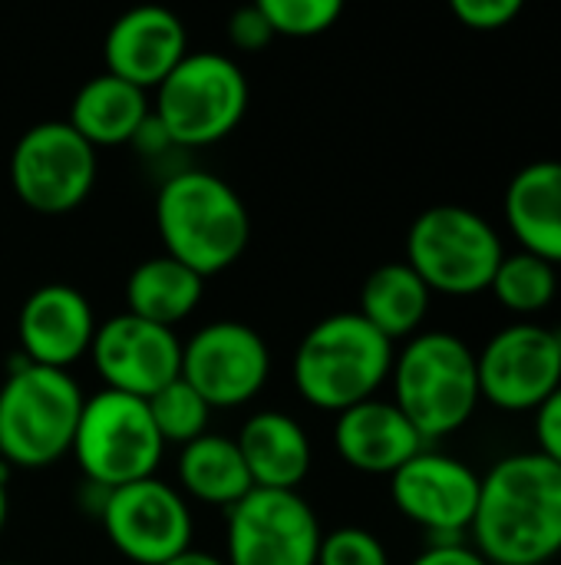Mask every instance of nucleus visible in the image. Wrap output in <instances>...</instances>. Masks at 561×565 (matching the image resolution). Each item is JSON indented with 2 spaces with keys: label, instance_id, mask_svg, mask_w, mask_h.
<instances>
[{
  "label": "nucleus",
  "instance_id": "f8f14e48",
  "mask_svg": "<svg viewBox=\"0 0 561 565\" xmlns=\"http://www.w3.org/2000/svg\"><path fill=\"white\" fill-rule=\"evenodd\" d=\"M479 394L499 411H539L561 387V331L539 321L499 328L476 354Z\"/></svg>",
  "mask_w": 561,
  "mask_h": 565
},
{
  "label": "nucleus",
  "instance_id": "f3484780",
  "mask_svg": "<svg viewBox=\"0 0 561 565\" xmlns=\"http://www.w3.org/2000/svg\"><path fill=\"white\" fill-rule=\"evenodd\" d=\"M188 30L179 13L165 7H132L116 17L103 40L106 73L139 86L159 89V83L185 60Z\"/></svg>",
  "mask_w": 561,
  "mask_h": 565
},
{
  "label": "nucleus",
  "instance_id": "1a4fd4ad",
  "mask_svg": "<svg viewBox=\"0 0 561 565\" xmlns=\"http://www.w3.org/2000/svg\"><path fill=\"white\" fill-rule=\"evenodd\" d=\"M96 172V149L66 119L33 122L10 152V185L36 215L76 212L89 199Z\"/></svg>",
  "mask_w": 561,
  "mask_h": 565
},
{
  "label": "nucleus",
  "instance_id": "c9c22d12",
  "mask_svg": "<svg viewBox=\"0 0 561 565\" xmlns=\"http://www.w3.org/2000/svg\"><path fill=\"white\" fill-rule=\"evenodd\" d=\"M0 565H23V563H0Z\"/></svg>",
  "mask_w": 561,
  "mask_h": 565
},
{
  "label": "nucleus",
  "instance_id": "72a5a7b5",
  "mask_svg": "<svg viewBox=\"0 0 561 565\" xmlns=\"http://www.w3.org/2000/svg\"><path fill=\"white\" fill-rule=\"evenodd\" d=\"M165 565H225V559H222V556H215V553H205V550H188V553H182V556L169 559Z\"/></svg>",
  "mask_w": 561,
  "mask_h": 565
},
{
  "label": "nucleus",
  "instance_id": "39448f33",
  "mask_svg": "<svg viewBox=\"0 0 561 565\" xmlns=\"http://www.w3.org/2000/svg\"><path fill=\"white\" fill-rule=\"evenodd\" d=\"M83 404L69 371L17 361L0 384V460L43 470L69 457Z\"/></svg>",
  "mask_w": 561,
  "mask_h": 565
},
{
  "label": "nucleus",
  "instance_id": "20e7f679",
  "mask_svg": "<svg viewBox=\"0 0 561 565\" xmlns=\"http://www.w3.org/2000/svg\"><path fill=\"white\" fill-rule=\"evenodd\" d=\"M393 404L430 440L463 430L483 394L476 351L453 331H420L393 358Z\"/></svg>",
  "mask_w": 561,
  "mask_h": 565
},
{
  "label": "nucleus",
  "instance_id": "c756f323",
  "mask_svg": "<svg viewBox=\"0 0 561 565\" xmlns=\"http://www.w3.org/2000/svg\"><path fill=\"white\" fill-rule=\"evenodd\" d=\"M271 40H274V33H271V26H268V20H265L258 3L241 7V10H235L228 17V43H231V50H238V53H261Z\"/></svg>",
  "mask_w": 561,
  "mask_h": 565
},
{
  "label": "nucleus",
  "instance_id": "6e6552de",
  "mask_svg": "<svg viewBox=\"0 0 561 565\" xmlns=\"http://www.w3.org/2000/svg\"><path fill=\"white\" fill-rule=\"evenodd\" d=\"M162 454L165 444L145 401L106 387L86 397L69 450L86 483L119 490L149 480L159 473Z\"/></svg>",
  "mask_w": 561,
  "mask_h": 565
},
{
  "label": "nucleus",
  "instance_id": "c85d7f7f",
  "mask_svg": "<svg viewBox=\"0 0 561 565\" xmlns=\"http://www.w3.org/2000/svg\"><path fill=\"white\" fill-rule=\"evenodd\" d=\"M522 13V0H453V17L470 30H503Z\"/></svg>",
  "mask_w": 561,
  "mask_h": 565
},
{
  "label": "nucleus",
  "instance_id": "4be33fe9",
  "mask_svg": "<svg viewBox=\"0 0 561 565\" xmlns=\"http://www.w3.org/2000/svg\"><path fill=\"white\" fill-rule=\"evenodd\" d=\"M175 480L185 500L222 507V510H231L238 500H245L255 490L235 437L225 434H205L179 447Z\"/></svg>",
  "mask_w": 561,
  "mask_h": 565
},
{
  "label": "nucleus",
  "instance_id": "a211bd4d",
  "mask_svg": "<svg viewBox=\"0 0 561 565\" xmlns=\"http://www.w3.org/2000/svg\"><path fill=\"white\" fill-rule=\"evenodd\" d=\"M427 440L403 417L393 401L370 397L357 407H347L334 420V450L337 457L374 477H393L407 460H413Z\"/></svg>",
  "mask_w": 561,
  "mask_h": 565
},
{
  "label": "nucleus",
  "instance_id": "7c9ffc66",
  "mask_svg": "<svg viewBox=\"0 0 561 565\" xmlns=\"http://www.w3.org/2000/svg\"><path fill=\"white\" fill-rule=\"evenodd\" d=\"M536 444L542 457L561 467V387L536 411Z\"/></svg>",
  "mask_w": 561,
  "mask_h": 565
},
{
  "label": "nucleus",
  "instance_id": "f03ea898",
  "mask_svg": "<svg viewBox=\"0 0 561 565\" xmlns=\"http://www.w3.org/2000/svg\"><path fill=\"white\" fill-rule=\"evenodd\" d=\"M162 255L202 278L228 271L251 242V215L231 182L208 169L185 166L162 179L155 195Z\"/></svg>",
  "mask_w": 561,
  "mask_h": 565
},
{
  "label": "nucleus",
  "instance_id": "7ed1b4c3",
  "mask_svg": "<svg viewBox=\"0 0 561 565\" xmlns=\"http://www.w3.org/2000/svg\"><path fill=\"white\" fill-rule=\"evenodd\" d=\"M397 348L357 311H337L321 318L298 344L291 377L304 404L344 414L357 407L390 381Z\"/></svg>",
  "mask_w": 561,
  "mask_h": 565
},
{
  "label": "nucleus",
  "instance_id": "b1692460",
  "mask_svg": "<svg viewBox=\"0 0 561 565\" xmlns=\"http://www.w3.org/2000/svg\"><path fill=\"white\" fill-rule=\"evenodd\" d=\"M430 298L433 291L407 262H387L364 278L357 315L397 344L420 334V324L430 311Z\"/></svg>",
  "mask_w": 561,
  "mask_h": 565
},
{
  "label": "nucleus",
  "instance_id": "cd10ccee",
  "mask_svg": "<svg viewBox=\"0 0 561 565\" xmlns=\"http://www.w3.org/2000/svg\"><path fill=\"white\" fill-rule=\"evenodd\" d=\"M317 565H390V556L370 530L337 526L321 536Z\"/></svg>",
  "mask_w": 561,
  "mask_h": 565
},
{
  "label": "nucleus",
  "instance_id": "423d86ee",
  "mask_svg": "<svg viewBox=\"0 0 561 565\" xmlns=\"http://www.w3.org/2000/svg\"><path fill=\"white\" fill-rule=\"evenodd\" d=\"M248 76L241 63L215 50H188L155 89V119L182 152L228 139L248 113Z\"/></svg>",
  "mask_w": 561,
  "mask_h": 565
},
{
  "label": "nucleus",
  "instance_id": "9b49d317",
  "mask_svg": "<svg viewBox=\"0 0 561 565\" xmlns=\"http://www.w3.org/2000/svg\"><path fill=\"white\" fill-rule=\"evenodd\" d=\"M96 520L112 550L132 565H165L188 553L195 536L188 500L159 477L109 490Z\"/></svg>",
  "mask_w": 561,
  "mask_h": 565
},
{
  "label": "nucleus",
  "instance_id": "2eb2a0df",
  "mask_svg": "<svg viewBox=\"0 0 561 565\" xmlns=\"http://www.w3.org/2000/svg\"><path fill=\"white\" fill-rule=\"evenodd\" d=\"M89 361L106 391L149 401L182 377V341L172 328L122 311L96 328Z\"/></svg>",
  "mask_w": 561,
  "mask_h": 565
},
{
  "label": "nucleus",
  "instance_id": "ddd939ff",
  "mask_svg": "<svg viewBox=\"0 0 561 565\" xmlns=\"http://www.w3.org/2000/svg\"><path fill=\"white\" fill-rule=\"evenodd\" d=\"M271 377V348L245 321H208L182 341V381L212 411H235L255 401Z\"/></svg>",
  "mask_w": 561,
  "mask_h": 565
},
{
  "label": "nucleus",
  "instance_id": "f704fd0d",
  "mask_svg": "<svg viewBox=\"0 0 561 565\" xmlns=\"http://www.w3.org/2000/svg\"><path fill=\"white\" fill-rule=\"evenodd\" d=\"M7 520H10V490H7V470L0 467V536L7 530Z\"/></svg>",
  "mask_w": 561,
  "mask_h": 565
},
{
  "label": "nucleus",
  "instance_id": "f257e3e1",
  "mask_svg": "<svg viewBox=\"0 0 561 565\" xmlns=\"http://www.w3.org/2000/svg\"><path fill=\"white\" fill-rule=\"evenodd\" d=\"M489 565H546L561 550V467L539 450L503 457L483 473L470 526Z\"/></svg>",
  "mask_w": 561,
  "mask_h": 565
},
{
  "label": "nucleus",
  "instance_id": "4468645a",
  "mask_svg": "<svg viewBox=\"0 0 561 565\" xmlns=\"http://www.w3.org/2000/svg\"><path fill=\"white\" fill-rule=\"evenodd\" d=\"M483 477L460 457L423 447L390 477L393 507L436 540H463L479 507Z\"/></svg>",
  "mask_w": 561,
  "mask_h": 565
},
{
  "label": "nucleus",
  "instance_id": "e433bc0d",
  "mask_svg": "<svg viewBox=\"0 0 561 565\" xmlns=\"http://www.w3.org/2000/svg\"><path fill=\"white\" fill-rule=\"evenodd\" d=\"M559 559H561V550H559Z\"/></svg>",
  "mask_w": 561,
  "mask_h": 565
},
{
  "label": "nucleus",
  "instance_id": "393cba45",
  "mask_svg": "<svg viewBox=\"0 0 561 565\" xmlns=\"http://www.w3.org/2000/svg\"><path fill=\"white\" fill-rule=\"evenodd\" d=\"M489 291L513 315H539L559 295V271L552 262H546L532 252H522V248L513 255L506 252L493 275Z\"/></svg>",
  "mask_w": 561,
  "mask_h": 565
},
{
  "label": "nucleus",
  "instance_id": "5701e85b",
  "mask_svg": "<svg viewBox=\"0 0 561 565\" xmlns=\"http://www.w3.org/2000/svg\"><path fill=\"white\" fill-rule=\"evenodd\" d=\"M202 295L205 278L169 255H152L139 262L126 278V311L172 331L195 315Z\"/></svg>",
  "mask_w": 561,
  "mask_h": 565
},
{
  "label": "nucleus",
  "instance_id": "2f4dec72",
  "mask_svg": "<svg viewBox=\"0 0 561 565\" xmlns=\"http://www.w3.org/2000/svg\"><path fill=\"white\" fill-rule=\"evenodd\" d=\"M136 152H139V159L142 162H149V166H155V162H162V156H172V152H182L175 142H172V136L165 132V126L155 119V113H149V119L139 126V132L132 136V142H129Z\"/></svg>",
  "mask_w": 561,
  "mask_h": 565
},
{
  "label": "nucleus",
  "instance_id": "9d476101",
  "mask_svg": "<svg viewBox=\"0 0 561 565\" xmlns=\"http://www.w3.org/2000/svg\"><path fill=\"white\" fill-rule=\"evenodd\" d=\"M225 513V565H317L321 520L298 490H251Z\"/></svg>",
  "mask_w": 561,
  "mask_h": 565
},
{
  "label": "nucleus",
  "instance_id": "412c9836",
  "mask_svg": "<svg viewBox=\"0 0 561 565\" xmlns=\"http://www.w3.org/2000/svg\"><path fill=\"white\" fill-rule=\"evenodd\" d=\"M149 113L152 106L145 89L112 73H96L76 89L66 122L93 149H106V146H129L139 126L149 119Z\"/></svg>",
  "mask_w": 561,
  "mask_h": 565
},
{
  "label": "nucleus",
  "instance_id": "bb28decb",
  "mask_svg": "<svg viewBox=\"0 0 561 565\" xmlns=\"http://www.w3.org/2000/svg\"><path fill=\"white\" fill-rule=\"evenodd\" d=\"M258 7L268 20L271 33L288 36V40L321 36L344 13L341 0H258Z\"/></svg>",
  "mask_w": 561,
  "mask_h": 565
},
{
  "label": "nucleus",
  "instance_id": "0eeeda50",
  "mask_svg": "<svg viewBox=\"0 0 561 565\" xmlns=\"http://www.w3.org/2000/svg\"><path fill=\"white\" fill-rule=\"evenodd\" d=\"M503 255V238L483 212L443 202L413 218L403 262L427 281L430 291L470 298L489 291Z\"/></svg>",
  "mask_w": 561,
  "mask_h": 565
},
{
  "label": "nucleus",
  "instance_id": "6ab92c4d",
  "mask_svg": "<svg viewBox=\"0 0 561 565\" xmlns=\"http://www.w3.org/2000/svg\"><path fill=\"white\" fill-rule=\"evenodd\" d=\"M255 490H298L311 473V437L284 411L251 414L235 437Z\"/></svg>",
  "mask_w": 561,
  "mask_h": 565
},
{
  "label": "nucleus",
  "instance_id": "a878e982",
  "mask_svg": "<svg viewBox=\"0 0 561 565\" xmlns=\"http://www.w3.org/2000/svg\"><path fill=\"white\" fill-rule=\"evenodd\" d=\"M149 407V417L162 437V444H175V447H185L198 437L208 434V420H212V407L202 401V394L185 384L182 377H175L172 384H165L159 394H152L145 401Z\"/></svg>",
  "mask_w": 561,
  "mask_h": 565
},
{
  "label": "nucleus",
  "instance_id": "dca6fc26",
  "mask_svg": "<svg viewBox=\"0 0 561 565\" xmlns=\"http://www.w3.org/2000/svg\"><path fill=\"white\" fill-rule=\"evenodd\" d=\"M96 328V311L79 288L63 281L40 285L23 298L17 311L20 361L69 371L76 361L89 358Z\"/></svg>",
  "mask_w": 561,
  "mask_h": 565
},
{
  "label": "nucleus",
  "instance_id": "473e14b6",
  "mask_svg": "<svg viewBox=\"0 0 561 565\" xmlns=\"http://www.w3.org/2000/svg\"><path fill=\"white\" fill-rule=\"evenodd\" d=\"M410 565H489L473 543L463 540H436Z\"/></svg>",
  "mask_w": 561,
  "mask_h": 565
},
{
  "label": "nucleus",
  "instance_id": "aec40b11",
  "mask_svg": "<svg viewBox=\"0 0 561 565\" xmlns=\"http://www.w3.org/2000/svg\"><path fill=\"white\" fill-rule=\"evenodd\" d=\"M506 225L522 252L561 265V159H532L506 185Z\"/></svg>",
  "mask_w": 561,
  "mask_h": 565
}]
</instances>
